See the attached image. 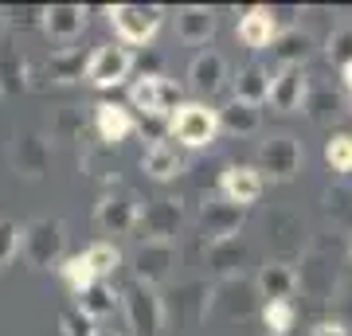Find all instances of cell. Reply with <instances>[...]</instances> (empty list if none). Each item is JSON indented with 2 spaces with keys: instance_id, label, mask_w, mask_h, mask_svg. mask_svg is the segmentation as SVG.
Wrapping results in <instances>:
<instances>
[{
  "instance_id": "6da1fadb",
  "label": "cell",
  "mask_w": 352,
  "mask_h": 336,
  "mask_svg": "<svg viewBox=\"0 0 352 336\" xmlns=\"http://www.w3.org/2000/svg\"><path fill=\"white\" fill-rule=\"evenodd\" d=\"M67 250V223L55 215H36L32 223L20 227V258L36 270L59 266Z\"/></svg>"
},
{
  "instance_id": "7a4b0ae2",
  "label": "cell",
  "mask_w": 352,
  "mask_h": 336,
  "mask_svg": "<svg viewBox=\"0 0 352 336\" xmlns=\"http://www.w3.org/2000/svg\"><path fill=\"white\" fill-rule=\"evenodd\" d=\"M168 133L184 149H208L219 133V110H212L208 102H180L168 117Z\"/></svg>"
},
{
  "instance_id": "3957f363",
  "label": "cell",
  "mask_w": 352,
  "mask_h": 336,
  "mask_svg": "<svg viewBox=\"0 0 352 336\" xmlns=\"http://www.w3.org/2000/svg\"><path fill=\"white\" fill-rule=\"evenodd\" d=\"M110 27L122 39V47H145L164 20L161 4H110Z\"/></svg>"
},
{
  "instance_id": "277c9868",
  "label": "cell",
  "mask_w": 352,
  "mask_h": 336,
  "mask_svg": "<svg viewBox=\"0 0 352 336\" xmlns=\"http://www.w3.org/2000/svg\"><path fill=\"white\" fill-rule=\"evenodd\" d=\"M180 258V250H176V238H145L133 247L129 254V266H133V282L138 286H164L168 278H173V266Z\"/></svg>"
},
{
  "instance_id": "5b68a950",
  "label": "cell",
  "mask_w": 352,
  "mask_h": 336,
  "mask_svg": "<svg viewBox=\"0 0 352 336\" xmlns=\"http://www.w3.org/2000/svg\"><path fill=\"white\" fill-rule=\"evenodd\" d=\"M122 298V309H126V321L138 336H161L164 333V301L157 289L149 286H138L129 282L126 289H118Z\"/></svg>"
},
{
  "instance_id": "8992f818",
  "label": "cell",
  "mask_w": 352,
  "mask_h": 336,
  "mask_svg": "<svg viewBox=\"0 0 352 336\" xmlns=\"http://www.w3.org/2000/svg\"><path fill=\"white\" fill-rule=\"evenodd\" d=\"M141 212H145V199H141L138 192H129V188H110V192L98 199L94 219H98V227L106 235H129V231H138Z\"/></svg>"
},
{
  "instance_id": "52a82bcc",
  "label": "cell",
  "mask_w": 352,
  "mask_h": 336,
  "mask_svg": "<svg viewBox=\"0 0 352 336\" xmlns=\"http://www.w3.org/2000/svg\"><path fill=\"white\" fill-rule=\"evenodd\" d=\"M180 102H184L180 87L164 75H141L138 82L129 87V106L141 110L145 117H173Z\"/></svg>"
},
{
  "instance_id": "ba28073f",
  "label": "cell",
  "mask_w": 352,
  "mask_h": 336,
  "mask_svg": "<svg viewBox=\"0 0 352 336\" xmlns=\"http://www.w3.org/2000/svg\"><path fill=\"white\" fill-rule=\"evenodd\" d=\"M302 161L305 153L298 145V137H289V133H274V137H266L258 145V172H263V180L270 176L278 184H286V180H294L302 172Z\"/></svg>"
},
{
  "instance_id": "9c48e42d",
  "label": "cell",
  "mask_w": 352,
  "mask_h": 336,
  "mask_svg": "<svg viewBox=\"0 0 352 336\" xmlns=\"http://www.w3.org/2000/svg\"><path fill=\"white\" fill-rule=\"evenodd\" d=\"M243 223H247V212L227 203L223 196H208L200 208V235H204V247L212 243H227V238H239Z\"/></svg>"
},
{
  "instance_id": "30bf717a",
  "label": "cell",
  "mask_w": 352,
  "mask_h": 336,
  "mask_svg": "<svg viewBox=\"0 0 352 336\" xmlns=\"http://www.w3.org/2000/svg\"><path fill=\"white\" fill-rule=\"evenodd\" d=\"M8 161L24 180H39V176L51 172V137L36 133V129H20L12 137V149H8Z\"/></svg>"
},
{
  "instance_id": "8fae6325",
  "label": "cell",
  "mask_w": 352,
  "mask_h": 336,
  "mask_svg": "<svg viewBox=\"0 0 352 336\" xmlns=\"http://www.w3.org/2000/svg\"><path fill=\"white\" fill-rule=\"evenodd\" d=\"M129 71H133V51L122 47V43H106V47L90 51L87 63V82L98 90H110L118 82H126Z\"/></svg>"
},
{
  "instance_id": "7c38bea8",
  "label": "cell",
  "mask_w": 352,
  "mask_h": 336,
  "mask_svg": "<svg viewBox=\"0 0 352 336\" xmlns=\"http://www.w3.org/2000/svg\"><path fill=\"white\" fill-rule=\"evenodd\" d=\"M87 16L90 12L82 4H51V8L39 12V27L51 43H75V39H82V32L90 24Z\"/></svg>"
},
{
  "instance_id": "4fadbf2b",
  "label": "cell",
  "mask_w": 352,
  "mask_h": 336,
  "mask_svg": "<svg viewBox=\"0 0 352 336\" xmlns=\"http://www.w3.org/2000/svg\"><path fill=\"white\" fill-rule=\"evenodd\" d=\"M28 90V63H24V51L16 43V36L4 27L0 32V98L12 102Z\"/></svg>"
},
{
  "instance_id": "5bb4252c",
  "label": "cell",
  "mask_w": 352,
  "mask_h": 336,
  "mask_svg": "<svg viewBox=\"0 0 352 336\" xmlns=\"http://www.w3.org/2000/svg\"><path fill=\"white\" fill-rule=\"evenodd\" d=\"M254 293H258V289L247 286L243 278H223V282L212 286V293H208V313H219L227 321L247 317V313L254 309Z\"/></svg>"
},
{
  "instance_id": "9a60e30c",
  "label": "cell",
  "mask_w": 352,
  "mask_h": 336,
  "mask_svg": "<svg viewBox=\"0 0 352 336\" xmlns=\"http://www.w3.org/2000/svg\"><path fill=\"white\" fill-rule=\"evenodd\" d=\"M219 196L247 212L254 199L263 196V172L251 168V164H227L223 176H219Z\"/></svg>"
},
{
  "instance_id": "2e32d148",
  "label": "cell",
  "mask_w": 352,
  "mask_h": 336,
  "mask_svg": "<svg viewBox=\"0 0 352 336\" xmlns=\"http://www.w3.org/2000/svg\"><path fill=\"white\" fill-rule=\"evenodd\" d=\"M305 94H309V75L302 67H278L270 75V106L278 113H294L302 110Z\"/></svg>"
},
{
  "instance_id": "e0dca14e",
  "label": "cell",
  "mask_w": 352,
  "mask_h": 336,
  "mask_svg": "<svg viewBox=\"0 0 352 336\" xmlns=\"http://www.w3.org/2000/svg\"><path fill=\"white\" fill-rule=\"evenodd\" d=\"M188 87H192V94H200V98H215V94L227 87V59L219 51H200V55L188 63Z\"/></svg>"
},
{
  "instance_id": "ac0fdd59",
  "label": "cell",
  "mask_w": 352,
  "mask_h": 336,
  "mask_svg": "<svg viewBox=\"0 0 352 336\" xmlns=\"http://www.w3.org/2000/svg\"><path fill=\"white\" fill-rule=\"evenodd\" d=\"M94 133H98V141L106 149H113V145H122L126 137L138 133V122H133V113H129L126 106H118V102H98V106H94Z\"/></svg>"
},
{
  "instance_id": "d6986e66",
  "label": "cell",
  "mask_w": 352,
  "mask_h": 336,
  "mask_svg": "<svg viewBox=\"0 0 352 336\" xmlns=\"http://www.w3.org/2000/svg\"><path fill=\"white\" fill-rule=\"evenodd\" d=\"M180 219H184L180 199H153V203H145L141 223H138V231H141L138 243H145V238H176Z\"/></svg>"
},
{
  "instance_id": "ffe728a7",
  "label": "cell",
  "mask_w": 352,
  "mask_h": 336,
  "mask_svg": "<svg viewBox=\"0 0 352 336\" xmlns=\"http://www.w3.org/2000/svg\"><path fill=\"white\" fill-rule=\"evenodd\" d=\"M254 289H258V298H266V301H289L294 289H298V270H294L289 262H266V266H258Z\"/></svg>"
},
{
  "instance_id": "44dd1931",
  "label": "cell",
  "mask_w": 352,
  "mask_h": 336,
  "mask_svg": "<svg viewBox=\"0 0 352 336\" xmlns=\"http://www.w3.org/2000/svg\"><path fill=\"white\" fill-rule=\"evenodd\" d=\"M215 36V12L204 4H188V8H176V39L184 43H208Z\"/></svg>"
},
{
  "instance_id": "7402d4cb",
  "label": "cell",
  "mask_w": 352,
  "mask_h": 336,
  "mask_svg": "<svg viewBox=\"0 0 352 336\" xmlns=\"http://www.w3.org/2000/svg\"><path fill=\"white\" fill-rule=\"evenodd\" d=\"M239 39H243L251 51H266V47L278 39V20H274V12H270V8H251V12H243V20H239Z\"/></svg>"
},
{
  "instance_id": "603a6c76",
  "label": "cell",
  "mask_w": 352,
  "mask_h": 336,
  "mask_svg": "<svg viewBox=\"0 0 352 336\" xmlns=\"http://www.w3.org/2000/svg\"><path fill=\"white\" fill-rule=\"evenodd\" d=\"M75 309L87 317V321H106L113 309H122V298H118V289L110 282H94L87 286L82 293H75Z\"/></svg>"
},
{
  "instance_id": "cb8c5ba5",
  "label": "cell",
  "mask_w": 352,
  "mask_h": 336,
  "mask_svg": "<svg viewBox=\"0 0 352 336\" xmlns=\"http://www.w3.org/2000/svg\"><path fill=\"white\" fill-rule=\"evenodd\" d=\"M141 168H145V176H153V180H173V176L184 172V157L176 153L173 141H153L149 149H145V157H141Z\"/></svg>"
},
{
  "instance_id": "d4e9b609",
  "label": "cell",
  "mask_w": 352,
  "mask_h": 336,
  "mask_svg": "<svg viewBox=\"0 0 352 336\" xmlns=\"http://www.w3.org/2000/svg\"><path fill=\"white\" fill-rule=\"evenodd\" d=\"M235 102H247V106H263L270 102V71L263 63H247L235 75Z\"/></svg>"
},
{
  "instance_id": "484cf974",
  "label": "cell",
  "mask_w": 352,
  "mask_h": 336,
  "mask_svg": "<svg viewBox=\"0 0 352 336\" xmlns=\"http://www.w3.org/2000/svg\"><path fill=\"white\" fill-rule=\"evenodd\" d=\"M87 63H90L87 51L59 47V51H51V59L43 63V75L51 82H78V78H87Z\"/></svg>"
},
{
  "instance_id": "4316f807",
  "label": "cell",
  "mask_w": 352,
  "mask_h": 336,
  "mask_svg": "<svg viewBox=\"0 0 352 336\" xmlns=\"http://www.w3.org/2000/svg\"><path fill=\"white\" fill-rule=\"evenodd\" d=\"M219 129H223V133H231V137H251V133H258V129H263V110L231 98L223 110H219Z\"/></svg>"
},
{
  "instance_id": "83f0119b",
  "label": "cell",
  "mask_w": 352,
  "mask_h": 336,
  "mask_svg": "<svg viewBox=\"0 0 352 336\" xmlns=\"http://www.w3.org/2000/svg\"><path fill=\"white\" fill-rule=\"evenodd\" d=\"M270 51H274L278 67H302L309 59V51H314V36L302 32V27H286V32H278Z\"/></svg>"
},
{
  "instance_id": "f1b7e54d",
  "label": "cell",
  "mask_w": 352,
  "mask_h": 336,
  "mask_svg": "<svg viewBox=\"0 0 352 336\" xmlns=\"http://www.w3.org/2000/svg\"><path fill=\"white\" fill-rule=\"evenodd\" d=\"M247 258V247L239 238H227V243H212L208 247V262L215 266L219 278H239V262Z\"/></svg>"
},
{
  "instance_id": "f546056e",
  "label": "cell",
  "mask_w": 352,
  "mask_h": 336,
  "mask_svg": "<svg viewBox=\"0 0 352 336\" xmlns=\"http://www.w3.org/2000/svg\"><path fill=\"white\" fill-rule=\"evenodd\" d=\"M302 110H305V117H309L314 125H325L329 117H337L340 113V98L333 94V87H314V82H309V94H305Z\"/></svg>"
},
{
  "instance_id": "4dcf8cb0",
  "label": "cell",
  "mask_w": 352,
  "mask_h": 336,
  "mask_svg": "<svg viewBox=\"0 0 352 336\" xmlns=\"http://www.w3.org/2000/svg\"><path fill=\"white\" fill-rule=\"evenodd\" d=\"M294 321H298V309H294V301H266V305H263L266 336H289Z\"/></svg>"
},
{
  "instance_id": "1f68e13d",
  "label": "cell",
  "mask_w": 352,
  "mask_h": 336,
  "mask_svg": "<svg viewBox=\"0 0 352 336\" xmlns=\"http://www.w3.org/2000/svg\"><path fill=\"white\" fill-rule=\"evenodd\" d=\"M82 258L90 262V270H94V278L98 282H106V278L122 266V250L113 247V243H94V247L82 250Z\"/></svg>"
},
{
  "instance_id": "d6a6232c",
  "label": "cell",
  "mask_w": 352,
  "mask_h": 336,
  "mask_svg": "<svg viewBox=\"0 0 352 336\" xmlns=\"http://www.w3.org/2000/svg\"><path fill=\"white\" fill-rule=\"evenodd\" d=\"M59 274H63V282L75 289V293H82L87 286H94V282H98V278H94V270H90V262L82 258V254H71V258L59 262Z\"/></svg>"
},
{
  "instance_id": "836d02e7",
  "label": "cell",
  "mask_w": 352,
  "mask_h": 336,
  "mask_svg": "<svg viewBox=\"0 0 352 336\" xmlns=\"http://www.w3.org/2000/svg\"><path fill=\"white\" fill-rule=\"evenodd\" d=\"M325 161L333 172H352V133H333L325 141Z\"/></svg>"
},
{
  "instance_id": "e575fe53",
  "label": "cell",
  "mask_w": 352,
  "mask_h": 336,
  "mask_svg": "<svg viewBox=\"0 0 352 336\" xmlns=\"http://www.w3.org/2000/svg\"><path fill=\"white\" fill-rule=\"evenodd\" d=\"M325 55H329V63L349 67V63H352V24L333 27V36L325 39Z\"/></svg>"
},
{
  "instance_id": "d590c367",
  "label": "cell",
  "mask_w": 352,
  "mask_h": 336,
  "mask_svg": "<svg viewBox=\"0 0 352 336\" xmlns=\"http://www.w3.org/2000/svg\"><path fill=\"white\" fill-rule=\"evenodd\" d=\"M325 212L337 227H352V188H333L325 196Z\"/></svg>"
},
{
  "instance_id": "8d00e7d4",
  "label": "cell",
  "mask_w": 352,
  "mask_h": 336,
  "mask_svg": "<svg viewBox=\"0 0 352 336\" xmlns=\"http://www.w3.org/2000/svg\"><path fill=\"white\" fill-rule=\"evenodd\" d=\"M16 254H20V227L0 215V270H4Z\"/></svg>"
},
{
  "instance_id": "74e56055",
  "label": "cell",
  "mask_w": 352,
  "mask_h": 336,
  "mask_svg": "<svg viewBox=\"0 0 352 336\" xmlns=\"http://www.w3.org/2000/svg\"><path fill=\"white\" fill-rule=\"evenodd\" d=\"M106 153H110L106 145H102V149H87V153H82V172H90V176H98V180H110V184H113V176H118V172H113V164L106 161Z\"/></svg>"
},
{
  "instance_id": "f35d334b",
  "label": "cell",
  "mask_w": 352,
  "mask_h": 336,
  "mask_svg": "<svg viewBox=\"0 0 352 336\" xmlns=\"http://www.w3.org/2000/svg\"><path fill=\"white\" fill-rule=\"evenodd\" d=\"M59 333L63 336H94V328H90V321L78 309H67V313H59Z\"/></svg>"
},
{
  "instance_id": "ab89813d",
  "label": "cell",
  "mask_w": 352,
  "mask_h": 336,
  "mask_svg": "<svg viewBox=\"0 0 352 336\" xmlns=\"http://www.w3.org/2000/svg\"><path fill=\"white\" fill-rule=\"evenodd\" d=\"M314 336H349V328L340 321H321V324H314Z\"/></svg>"
},
{
  "instance_id": "60d3db41",
  "label": "cell",
  "mask_w": 352,
  "mask_h": 336,
  "mask_svg": "<svg viewBox=\"0 0 352 336\" xmlns=\"http://www.w3.org/2000/svg\"><path fill=\"white\" fill-rule=\"evenodd\" d=\"M340 82H344V90L352 94V63H349V67H340Z\"/></svg>"
},
{
  "instance_id": "b9f144b4",
  "label": "cell",
  "mask_w": 352,
  "mask_h": 336,
  "mask_svg": "<svg viewBox=\"0 0 352 336\" xmlns=\"http://www.w3.org/2000/svg\"><path fill=\"white\" fill-rule=\"evenodd\" d=\"M94 336H118L113 328H94Z\"/></svg>"
},
{
  "instance_id": "7bdbcfd3",
  "label": "cell",
  "mask_w": 352,
  "mask_h": 336,
  "mask_svg": "<svg viewBox=\"0 0 352 336\" xmlns=\"http://www.w3.org/2000/svg\"><path fill=\"white\" fill-rule=\"evenodd\" d=\"M4 27H8V12H4V8H0V32H4Z\"/></svg>"
},
{
  "instance_id": "ee69618b",
  "label": "cell",
  "mask_w": 352,
  "mask_h": 336,
  "mask_svg": "<svg viewBox=\"0 0 352 336\" xmlns=\"http://www.w3.org/2000/svg\"><path fill=\"white\" fill-rule=\"evenodd\" d=\"M349 262H352V243H349Z\"/></svg>"
}]
</instances>
